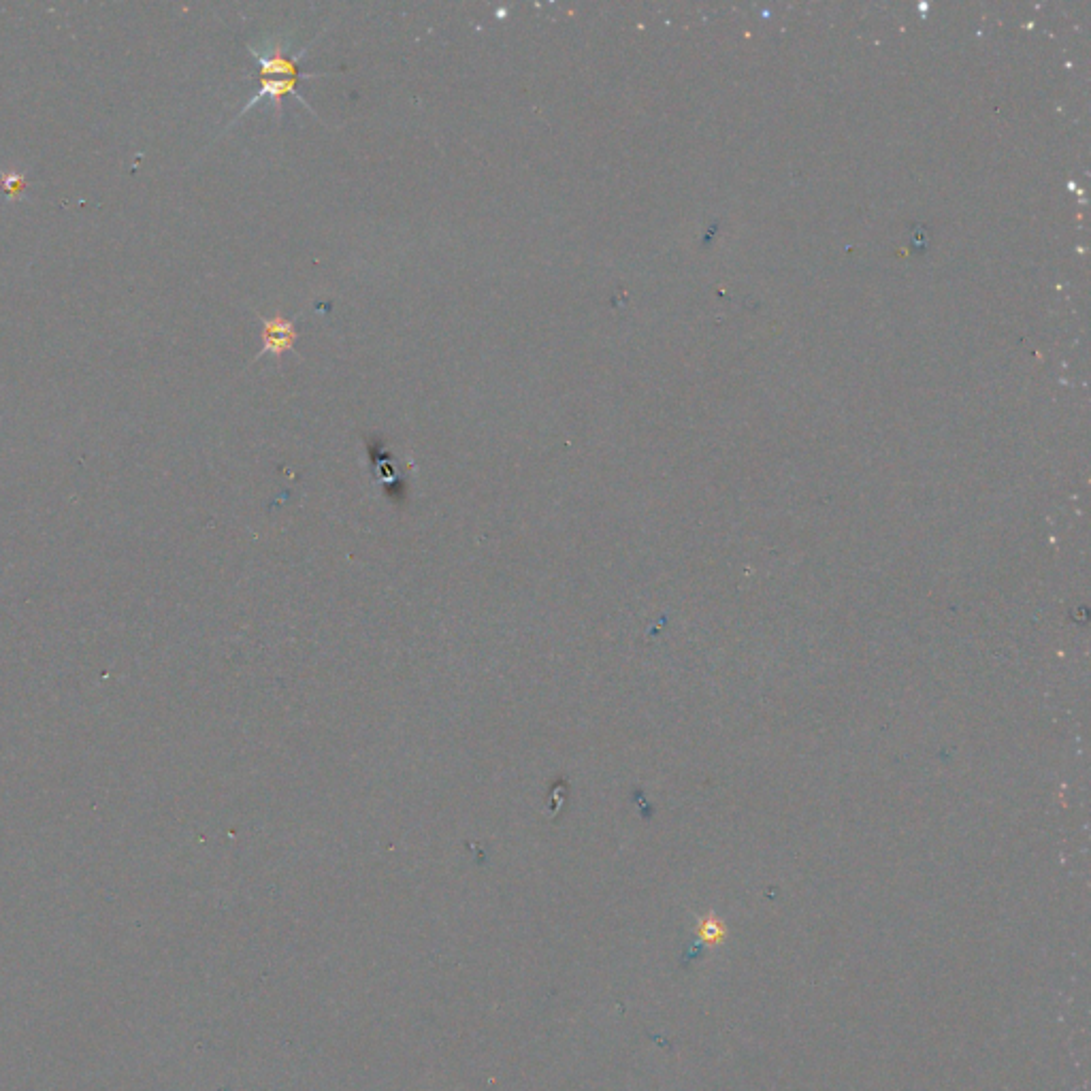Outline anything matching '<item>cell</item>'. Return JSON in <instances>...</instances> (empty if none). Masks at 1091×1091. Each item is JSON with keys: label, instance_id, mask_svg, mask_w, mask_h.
<instances>
[{"label": "cell", "instance_id": "obj_1", "mask_svg": "<svg viewBox=\"0 0 1091 1091\" xmlns=\"http://www.w3.org/2000/svg\"><path fill=\"white\" fill-rule=\"evenodd\" d=\"M316 41V39H314ZM314 41H309L301 52H295L290 54L288 50H284V47H273V50H256V47L250 45V52L252 56L258 60V67H260V88L258 92L252 96L250 103L243 105V109L237 113L239 120L243 113H248L252 107H256L260 101H271L273 105H280L282 99H286V96H295V99L307 107L309 111L314 113L316 111L309 107V103L303 99L301 92H299V84L301 79H316V77H331L335 73H322V71H316V73H301L299 71V60L305 58L309 47L314 45Z\"/></svg>", "mask_w": 1091, "mask_h": 1091}, {"label": "cell", "instance_id": "obj_2", "mask_svg": "<svg viewBox=\"0 0 1091 1091\" xmlns=\"http://www.w3.org/2000/svg\"><path fill=\"white\" fill-rule=\"evenodd\" d=\"M260 320H263V350L256 354L254 361L263 358L265 354L282 356L288 352H295L297 337H299L295 320H288L282 314L271 316V318H260Z\"/></svg>", "mask_w": 1091, "mask_h": 1091}, {"label": "cell", "instance_id": "obj_3", "mask_svg": "<svg viewBox=\"0 0 1091 1091\" xmlns=\"http://www.w3.org/2000/svg\"><path fill=\"white\" fill-rule=\"evenodd\" d=\"M699 936L712 944L721 942L725 938V925L719 919H706L702 921V927H699Z\"/></svg>", "mask_w": 1091, "mask_h": 1091}]
</instances>
